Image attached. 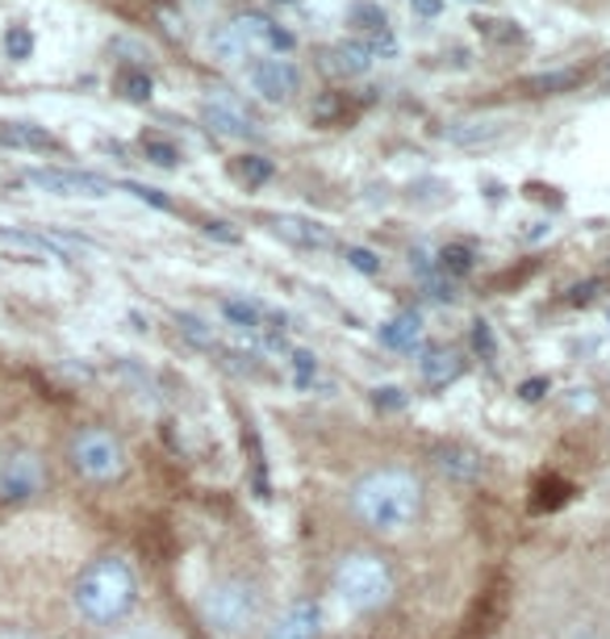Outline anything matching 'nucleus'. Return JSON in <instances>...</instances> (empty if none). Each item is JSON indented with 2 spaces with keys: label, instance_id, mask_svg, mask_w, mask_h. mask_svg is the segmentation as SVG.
<instances>
[{
  "label": "nucleus",
  "instance_id": "nucleus-1",
  "mask_svg": "<svg viewBox=\"0 0 610 639\" xmlns=\"http://www.w3.org/2000/svg\"><path fill=\"white\" fill-rule=\"evenodd\" d=\"M351 510L377 536H401L422 515V481L414 468L384 465L351 485Z\"/></svg>",
  "mask_w": 610,
  "mask_h": 639
},
{
  "label": "nucleus",
  "instance_id": "nucleus-2",
  "mask_svg": "<svg viewBox=\"0 0 610 639\" xmlns=\"http://www.w3.org/2000/svg\"><path fill=\"white\" fill-rule=\"evenodd\" d=\"M139 606V572L126 556H97L71 581V610L88 627H118Z\"/></svg>",
  "mask_w": 610,
  "mask_h": 639
},
{
  "label": "nucleus",
  "instance_id": "nucleus-3",
  "mask_svg": "<svg viewBox=\"0 0 610 639\" xmlns=\"http://www.w3.org/2000/svg\"><path fill=\"white\" fill-rule=\"evenodd\" d=\"M260 606H263V593L256 581L247 577H222L206 589L201 598V619L210 631L218 636H243L251 622L260 619Z\"/></svg>",
  "mask_w": 610,
  "mask_h": 639
},
{
  "label": "nucleus",
  "instance_id": "nucleus-4",
  "mask_svg": "<svg viewBox=\"0 0 610 639\" xmlns=\"http://www.w3.org/2000/svg\"><path fill=\"white\" fill-rule=\"evenodd\" d=\"M393 569L384 565L377 552H351L339 560L334 569V593L351 606V610H381L393 598Z\"/></svg>",
  "mask_w": 610,
  "mask_h": 639
},
{
  "label": "nucleus",
  "instance_id": "nucleus-5",
  "mask_svg": "<svg viewBox=\"0 0 610 639\" xmlns=\"http://www.w3.org/2000/svg\"><path fill=\"white\" fill-rule=\"evenodd\" d=\"M68 465L88 485H109L122 477L130 460H126L122 439L113 431H106V427H80L68 439Z\"/></svg>",
  "mask_w": 610,
  "mask_h": 639
},
{
  "label": "nucleus",
  "instance_id": "nucleus-6",
  "mask_svg": "<svg viewBox=\"0 0 610 639\" xmlns=\"http://www.w3.org/2000/svg\"><path fill=\"white\" fill-rule=\"evenodd\" d=\"M51 468L42 460V451L26 443L0 448V506H30L47 493Z\"/></svg>",
  "mask_w": 610,
  "mask_h": 639
},
{
  "label": "nucleus",
  "instance_id": "nucleus-7",
  "mask_svg": "<svg viewBox=\"0 0 610 639\" xmlns=\"http://www.w3.org/2000/svg\"><path fill=\"white\" fill-rule=\"evenodd\" d=\"M201 121L210 126L213 134H222V139H263L260 121L247 113L243 104L234 101L230 92H210L206 104H201Z\"/></svg>",
  "mask_w": 610,
  "mask_h": 639
},
{
  "label": "nucleus",
  "instance_id": "nucleus-8",
  "mask_svg": "<svg viewBox=\"0 0 610 639\" xmlns=\"http://www.w3.org/2000/svg\"><path fill=\"white\" fill-rule=\"evenodd\" d=\"M26 184L54 192V197H109L113 192V180L97 172H76V168H34L26 172Z\"/></svg>",
  "mask_w": 610,
  "mask_h": 639
},
{
  "label": "nucleus",
  "instance_id": "nucleus-9",
  "mask_svg": "<svg viewBox=\"0 0 610 639\" xmlns=\"http://www.w3.org/2000/svg\"><path fill=\"white\" fill-rule=\"evenodd\" d=\"M247 80L260 92L263 101H289L301 88V71L289 59H251L247 63Z\"/></svg>",
  "mask_w": 610,
  "mask_h": 639
},
{
  "label": "nucleus",
  "instance_id": "nucleus-10",
  "mask_svg": "<svg viewBox=\"0 0 610 639\" xmlns=\"http://www.w3.org/2000/svg\"><path fill=\"white\" fill-rule=\"evenodd\" d=\"M322 636V606L301 598V602L284 606L277 619L268 622L263 639H318Z\"/></svg>",
  "mask_w": 610,
  "mask_h": 639
},
{
  "label": "nucleus",
  "instance_id": "nucleus-11",
  "mask_svg": "<svg viewBox=\"0 0 610 639\" xmlns=\"http://www.w3.org/2000/svg\"><path fill=\"white\" fill-rule=\"evenodd\" d=\"M0 147L30 151V156H59L63 151V142L54 139L47 126H38V121H4L0 126Z\"/></svg>",
  "mask_w": 610,
  "mask_h": 639
},
{
  "label": "nucleus",
  "instance_id": "nucleus-12",
  "mask_svg": "<svg viewBox=\"0 0 610 639\" xmlns=\"http://www.w3.org/2000/svg\"><path fill=\"white\" fill-rule=\"evenodd\" d=\"M272 234L293 247H306V251H331L334 247V230L322 222H310V218H272Z\"/></svg>",
  "mask_w": 610,
  "mask_h": 639
},
{
  "label": "nucleus",
  "instance_id": "nucleus-13",
  "mask_svg": "<svg viewBox=\"0 0 610 639\" xmlns=\"http://www.w3.org/2000/svg\"><path fill=\"white\" fill-rule=\"evenodd\" d=\"M377 339H381V347H389V351L414 356V351L422 347V318L414 310L398 313V318H389V322L377 330Z\"/></svg>",
  "mask_w": 610,
  "mask_h": 639
},
{
  "label": "nucleus",
  "instance_id": "nucleus-14",
  "mask_svg": "<svg viewBox=\"0 0 610 639\" xmlns=\"http://www.w3.org/2000/svg\"><path fill=\"white\" fill-rule=\"evenodd\" d=\"M436 465L456 477V481H472V477H481V456L469 448H460V443H448V448L436 451Z\"/></svg>",
  "mask_w": 610,
  "mask_h": 639
},
{
  "label": "nucleus",
  "instance_id": "nucleus-15",
  "mask_svg": "<svg viewBox=\"0 0 610 639\" xmlns=\"http://www.w3.org/2000/svg\"><path fill=\"white\" fill-rule=\"evenodd\" d=\"M419 372L431 389H439V385H448V380H456L464 372V360H460L456 351H427L419 360Z\"/></svg>",
  "mask_w": 610,
  "mask_h": 639
},
{
  "label": "nucleus",
  "instance_id": "nucleus-16",
  "mask_svg": "<svg viewBox=\"0 0 610 639\" xmlns=\"http://www.w3.org/2000/svg\"><path fill=\"white\" fill-rule=\"evenodd\" d=\"M443 134H448V142H456V147H477V142L502 139V121H452Z\"/></svg>",
  "mask_w": 610,
  "mask_h": 639
},
{
  "label": "nucleus",
  "instance_id": "nucleus-17",
  "mask_svg": "<svg viewBox=\"0 0 610 639\" xmlns=\"http://www.w3.org/2000/svg\"><path fill=\"white\" fill-rule=\"evenodd\" d=\"M176 327H180V335L189 339L192 347H201V351H218V356H230V351H222V343H218V335H213L197 313H176ZM230 360H239V356H230Z\"/></svg>",
  "mask_w": 610,
  "mask_h": 639
},
{
  "label": "nucleus",
  "instance_id": "nucleus-18",
  "mask_svg": "<svg viewBox=\"0 0 610 639\" xmlns=\"http://www.w3.org/2000/svg\"><path fill=\"white\" fill-rule=\"evenodd\" d=\"M222 313H227L239 330H247V335H263V322H268V313H263L256 301H239V297H227V301H222Z\"/></svg>",
  "mask_w": 610,
  "mask_h": 639
},
{
  "label": "nucleus",
  "instance_id": "nucleus-19",
  "mask_svg": "<svg viewBox=\"0 0 610 639\" xmlns=\"http://www.w3.org/2000/svg\"><path fill=\"white\" fill-rule=\"evenodd\" d=\"M472 263H477V256H472V247H464V242H448V247L439 251L436 268H439V277L456 280V277H469Z\"/></svg>",
  "mask_w": 610,
  "mask_h": 639
},
{
  "label": "nucleus",
  "instance_id": "nucleus-20",
  "mask_svg": "<svg viewBox=\"0 0 610 639\" xmlns=\"http://www.w3.org/2000/svg\"><path fill=\"white\" fill-rule=\"evenodd\" d=\"M331 68L343 71V76H364L372 68V54L360 47V42H339L331 51Z\"/></svg>",
  "mask_w": 610,
  "mask_h": 639
},
{
  "label": "nucleus",
  "instance_id": "nucleus-21",
  "mask_svg": "<svg viewBox=\"0 0 610 639\" xmlns=\"http://www.w3.org/2000/svg\"><path fill=\"white\" fill-rule=\"evenodd\" d=\"M573 84H581V71H577V68L543 71V76H531V80H527V88H531V92H569Z\"/></svg>",
  "mask_w": 610,
  "mask_h": 639
},
{
  "label": "nucleus",
  "instance_id": "nucleus-22",
  "mask_svg": "<svg viewBox=\"0 0 610 639\" xmlns=\"http://www.w3.org/2000/svg\"><path fill=\"white\" fill-rule=\"evenodd\" d=\"M142 156L151 159L156 168H176V163H180V147L159 139V134H142Z\"/></svg>",
  "mask_w": 610,
  "mask_h": 639
},
{
  "label": "nucleus",
  "instance_id": "nucleus-23",
  "mask_svg": "<svg viewBox=\"0 0 610 639\" xmlns=\"http://www.w3.org/2000/svg\"><path fill=\"white\" fill-rule=\"evenodd\" d=\"M348 113V97L343 92H322L314 104H310V118L318 121V126H331V121H339Z\"/></svg>",
  "mask_w": 610,
  "mask_h": 639
},
{
  "label": "nucleus",
  "instance_id": "nucleus-24",
  "mask_svg": "<svg viewBox=\"0 0 610 639\" xmlns=\"http://www.w3.org/2000/svg\"><path fill=\"white\" fill-rule=\"evenodd\" d=\"M118 88H122V97L126 101H134V104H142V101H151V92H156V84H151V76L147 71H122V80H118Z\"/></svg>",
  "mask_w": 610,
  "mask_h": 639
},
{
  "label": "nucleus",
  "instance_id": "nucleus-25",
  "mask_svg": "<svg viewBox=\"0 0 610 639\" xmlns=\"http://www.w3.org/2000/svg\"><path fill=\"white\" fill-rule=\"evenodd\" d=\"M4 51H9V59L26 63V59L34 54V34H30L26 26H9V30H4Z\"/></svg>",
  "mask_w": 610,
  "mask_h": 639
},
{
  "label": "nucleus",
  "instance_id": "nucleus-26",
  "mask_svg": "<svg viewBox=\"0 0 610 639\" xmlns=\"http://www.w3.org/2000/svg\"><path fill=\"white\" fill-rule=\"evenodd\" d=\"M360 47H364L372 59H377V54H381V59H393V54H398V38H393V30L384 26V30H372V34H364V42H360Z\"/></svg>",
  "mask_w": 610,
  "mask_h": 639
},
{
  "label": "nucleus",
  "instance_id": "nucleus-27",
  "mask_svg": "<svg viewBox=\"0 0 610 639\" xmlns=\"http://www.w3.org/2000/svg\"><path fill=\"white\" fill-rule=\"evenodd\" d=\"M239 176H243L247 184H268L272 180V163L263 156H243L239 159Z\"/></svg>",
  "mask_w": 610,
  "mask_h": 639
},
{
  "label": "nucleus",
  "instance_id": "nucleus-28",
  "mask_svg": "<svg viewBox=\"0 0 610 639\" xmlns=\"http://www.w3.org/2000/svg\"><path fill=\"white\" fill-rule=\"evenodd\" d=\"M351 21H356L364 34H372V30H384V26H389V18H384L377 4H351Z\"/></svg>",
  "mask_w": 610,
  "mask_h": 639
},
{
  "label": "nucleus",
  "instance_id": "nucleus-29",
  "mask_svg": "<svg viewBox=\"0 0 610 639\" xmlns=\"http://www.w3.org/2000/svg\"><path fill=\"white\" fill-rule=\"evenodd\" d=\"M343 260H348L356 272H364V277H377V272H381V256H372L368 247H348Z\"/></svg>",
  "mask_w": 610,
  "mask_h": 639
},
{
  "label": "nucleus",
  "instance_id": "nucleus-30",
  "mask_svg": "<svg viewBox=\"0 0 610 639\" xmlns=\"http://www.w3.org/2000/svg\"><path fill=\"white\" fill-rule=\"evenodd\" d=\"M293 372H297V385H301V389H306V385H314V377H318L314 351H293Z\"/></svg>",
  "mask_w": 610,
  "mask_h": 639
},
{
  "label": "nucleus",
  "instance_id": "nucleus-31",
  "mask_svg": "<svg viewBox=\"0 0 610 639\" xmlns=\"http://www.w3.org/2000/svg\"><path fill=\"white\" fill-rule=\"evenodd\" d=\"M472 347H477V356H481V360H493V356H498V343H493L489 322H472Z\"/></svg>",
  "mask_w": 610,
  "mask_h": 639
},
{
  "label": "nucleus",
  "instance_id": "nucleus-32",
  "mask_svg": "<svg viewBox=\"0 0 610 639\" xmlns=\"http://www.w3.org/2000/svg\"><path fill=\"white\" fill-rule=\"evenodd\" d=\"M213 47H218V54H222V59H247V54H251L243 42H239V34H234L230 26L218 38H213Z\"/></svg>",
  "mask_w": 610,
  "mask_h": 639
},
{
  "label": "nucleus",
  "instance_id": "nucleus-33",
  "mask_svg": "<svg viewBox=\"0 0 610 639\" xmlns=\"http://www.w3.org/2000/svg\"><path fill=\"white\" fill-rule=\"evenodd\" d=\"M477 30L486 38H493V42H514V38H519V26H514V21H481Z\"/></svg>",
  "mask_w": 610,
  "mask_h": 639
},
{
  "label": "nucleus",
  "instance_id": "nucleus-34",
  "mask_svg": "<svg viewBox=\"0 0 610 639\" xmlns=\"http://www.w3.org/2000/svg\"><path fill=\"white\" fill-rule=\"evenodd\" d=\"M122 189L130 192V197H139V201H147V206L172 209V201H168V197H163V192H159V189H147V184H134V180H126Z\"/></svg>",
  "mask_w": 610,
  "mask_h": 639
},
{
  "label": "nucleus",
  "instance_id": "nucleus-35",
  "mask_svg": "<svg viewBox=\"0 0 610 639\" xmlns=\"http://www.w3.org/2000/svg\"><path fill=\"white\" fill-rule=\"evenodd\" d=\"M263 47H272V51H293L297 47V38L289 34V30H280L277 21H272V26H268V38H263Z\"/></svg>",
  "mask_w": 610,
  "mask_h": 639
},
{
  "label": "nucleus",
  "instance_id": "nucleus-36",
  "mask_svg": "<svg viewBox=\"0 0 610 639\" xmlns=\"http://www.w3.org/2000/svg\"><path fill=\"white\" fill-rule=\"evenodd\" d=\"M519 393H523V401L543 398V393H548V377H531V380H523V385H519Z\"/></svg>",
  "mask_w": 610,
  "mask_h": 639
},
{
  "label": "nucleus",
  "instance_id": "nucleus-37",
  "mask_svg": "<svg viewBox=\"0 0 610 639\" xmlns=\"http://www.w3.org/2000/svg\"><path fill=\"white\" fill-rule=\"evenodd\" d=\"M206 234L218 242H239V230H230L227 222H206Z\"/></svg>",
  "mask_w": 610,
  "mask_h": 639
},
{
  "label": "nucleus",
  "instance_id": "nucleus-38",
  "mask_svg": "<svg viewBox=\"0 0 610 639\" xmlns=\"http://www.w3.org/2000/svg\"><path fill=\"white\" fill-rule=\"evenodd\" d=\"M372 401H377V406H393V410H398L406 398H401V389H393V385H389V389H377V398H372Z\"/></svg>",
  "mask_w": 610,
  "mask_h": 639
},
{
  "label": "nucleus",
  "instance_id": "nucleus-39",
  "mask_svg": "<svg viewBox=\"0 0 610 639\" xmlns=\"http://www.w3.org/2000/svg\"><path fill=\"white\" fill-rule=\"evenodd\" d=\"M439 9H443V0H414V13H419V18H439Z\"/></svg>",
  "mask_w": 610,
  "mask_h": 639
},
{
  "label": "nucleus",
  "instance_id": "nucleus-40",
  "mask_svg": "<svg viewBox=\"0 0 610 639\" xmlns=\"http://www.w3.org/2000/svg\"><path fill=\"white\" fill-rule=\"evenodd\" d=\"M0 639H38L30 627H0Z\"/></svg>",
  "mask_w": 610,
  "mask_h": 639
},
{
  "label": "nucleus",
  "instance_id": "nucleus-41",
  "mask_svg": "<svg viewBox=\"0 0 610 639\" xmlns=\"http://www.w3.org/2000/svg\"><path fill=\"white\" fill-rule=\"evenodd\" d=\"M284 4H289V0H284Z\"/></svg>",
  "mask_w": 610,
  "mask_h": 639
}]
</instances>
